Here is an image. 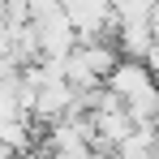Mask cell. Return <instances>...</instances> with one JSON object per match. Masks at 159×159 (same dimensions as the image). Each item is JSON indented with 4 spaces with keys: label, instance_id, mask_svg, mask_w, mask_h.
Instances as JSON below:
<instances>
[{
    "label": "cell",
    "instance_id": "cell-1",
    "mask_svg": "<svg viewBox=\"0 0 159 159\" xmlns=\"http://www.w3.org/2000/svg\"><path fill=\"white\" fill-rule=\"evenodd\" d=\"M107 90L129 107V103H138V99H146L151 90H159V78L146 69V65H138V60H120L116 73L107 78Z\"/></svg>",
    "mask_w": 159,
    "mask_h": 159
}]
</instances>
